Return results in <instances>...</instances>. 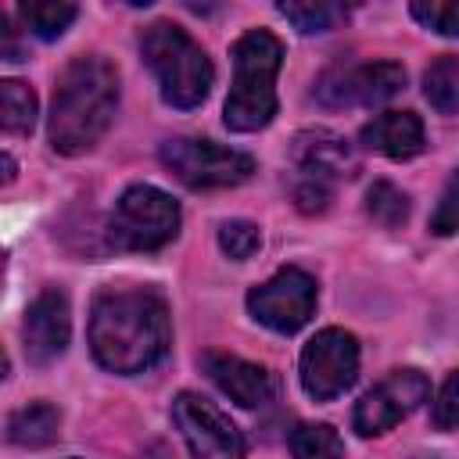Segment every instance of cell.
<instances>
[{
	"instance_id": "1",
	"label": "cell",
	"mask_w": 459,
	"mask_h": 459,
	"mask_svg": "<svg viewBox=\"0 0 459 459\" xmlns=\"http://www.w3.org/2000/svg\"><path fill=\"white\" fill-rule=\"evenodd\" d=\"M169 305L151 287H104L90 308V351L118 377L143 373L169 355Z\"/></svg>"
},
{
	"instance_id": "2",
	"label": "cell",
	"mask_w": 459,
	"mask_h": 459,
	"mask_svg": "<svg viewBox=\"0 0 459 459\" xmlns=\"http://www.w3.org/2000/svg\"><path fill=\"white\" fill-rule=\"evenodd\" d=\"M118 108V72L100 54L72 57L57 82L47 118L50 147L65 158L86 154L100 143V136L111 129Z\"/></svg>"
},
{
	"instance_id": "3",
	"label": "cell",
	"mask_w": 459,
	"mask_h": 459,
	"mask_svg": "<svg viewBox=\"0 0 459 459\" xmlns=\"http://www.w3.org/2000/svg\"><path fill=\"white\" fill-rule=\"evenodd\" d=\"M233 86L222 108V122L233 133H255L276 115V72L283 65V43L269 29H251L233 43Z\"/></svg>"
},
{
	"instance_id": "4",
	"label": "cell",
	"mask_w": 459,
	"mask_h": 459,
	"mask_svg": "<svg viewBox=\"0 0 459 459\" xmlns=\"http://www.w3.org/2000/svg\"><path fill=\"white\" fill-rule=\"evenodd\" d=\"M140 54H143L147 68L154 72L165 104L190 111L208 97L215 72H212L208 54L201 50V43L190 39L186 29H179L172 22L147 25L140 36Z\"/></svg>"
},
{
	"instance_id": "5",
	"label": "cell",
	"mask_w": 459,
	"mask_h": 459,
	"mask_svg": "<svg viewBox=\"0 0 459 459\" xmlns=\"http://www.w3.org/2000/svg\"><path fill=\"white\" fill-rule=\"evenodd\" d=\"M176 233H179V204L151 183H133L129 190H122L108 219V240L118 251H158Z\"/></svg>"
},
{
	"instance_id": "6",
	"label": "cell",
	"mask_w": 459,
	"mask_h": 459,
	"mask_svg": "<svg viewBox=\"0 0 459 459\" xmlns=\"http://www.w3.org/2000/svg\"><path fill=\"white\" fill-rule=\"evenodd\" d=\"M161 165L186 186L194 190H215V186H237L255 172V158L222 147L215 140H197V136H176L161 143Z\"/></svg>"
},
{
	"instance_id": "7",
	"label": "cell",
	"mask_w": 459,
	"mask_h": 459,
	"mask_svg": "<svg viewBox=\"0 0 459 459\" xmlns=\"http://www.w3.org/2000/svg\"><path fill=\"white\" fill-rule=\"evenodd\" d=\"M298 373H301L305 394L316 398V402H330V398L344 394L359 377V341H355V333H348L341 326L319 330L301 348Z\"/></svg>"
},
{
	"instance_id": "8",
	"label": "cell",
	"mask_w": 459,
	"mask_h": 459,
	"mask_svg": "<svg viewBox=\"0 0 459 459\" xmlns=\"http://www.w3.org/2000/svg\"><path fill=\"white\" fill-rule=\"evenodd\" d=\"M247 312L276 333H298L316 312V280L298 265H283L265 283L251 287Z\"/></svg>"
},
{
	"instance_id": "9",
	"label": "cell",
	"mask_w": 459,
	"mask_h": 459,
	"mask_svg": "<svg viewBox=\"0 0 459 459\" xmlns=\"http://www.w3.org/2000/svg\"><path fill=\"white\" fill-rule=\"evenodd\" d=\"M402 86H405V68L398 61L333 65L316 82V100L326 108H373L391 100Z\"/></svg>"
},
{
	"instance_id": "10",
	"label": "cell",
	"mask_w": 459,
	"mask_h": 459,
	"mask_svg": "<svg viewBox=\"0 0 459 459\" xmlns=\"http://www.w3.org/2000/svg\"><path fill=\"white\" fill-rule=\"evenodd\" d=\"M172 423L194 459H244V434L215 402L183 391L172 402Z\"/></svg>"
},
{
	"instance_id": "11",
	"label": "cell",
	"mask_w": 459,
	"mask_h": 459,
	"mask_svg": "<svg viewBox=\"0 0 459 459\" xmlns=\"http://www.w3.org/2000/svg\"><path fill=\"white\" fill-rule=\"evenodd\" d=\"M430 384L420 369L405 366V369H391L380 384H373L359 402H355V412H351V427L359 437H377V434H387L394 423H402L423 398H427Z\"/></svg>"
},
{
	"instance_id": "12",
	"label": "cell",
	"mask_w": 459,
	"mask_h": 459,
	"mask_svg": "<svg viewBox=\"0 0 459 459\" xmlns=\"http://www.w3.org/2000/svg\"><path fill=\"white\" fill-rule=\"evenodd\" d=\"M72 337V312H68V298L57 287L39 290L29 308H25V323H22V341H25V355L32 366H47L54 359L65 355Z\"/></svg>"
},
{
	"instance_id": "13",
	"label": "cell",
	"mask_w": 459,
	"mask_h": 459,
	"mask_svg": "<svg viewBox=\"0 0 459 459\" xmlns=\"http://www.w3.org/2000/svg\"><path fill=\"white\" fill-rule=\"evenodd\" d=\"M201 366L212 377V384L240 409H262L265 402H273V373L265 366L230 351H204Z\"/></svg>"
},
{
	"instance_id": "14",
	"label": "cell",
	"mask_w": 459,
	"mask_h": 459,
	"mask_svg": "<svg viewBox=\"0 0 459 459\" xmlns=\"http://www.w3.org/2000/svg\"><path fill=\"white\" fill-rule=\"evenodd\" d=\"M294 165L301 176H316V179H351L359 172V154L355 147L330 133V129H305L294 136Z\"/></svg>"
},
{
	"instance_id": "15",
	"label": "cell",
	"mask_w": 459,
	"mask_h": 459,
	"mask_svg": "<svg viewBox=\"0 0 459 459\" xmlns=\"http://www.w3.org/2000/svg\"><path fill=\"white\" fill-rule=\"evenodd\" d=\"M362 147L391 158V161H409L427 147V133L420 115L412 111H384L373 122L362 126Z\"/></svg>"
},
{
	"instance_id": "16",
	"label": "cell",
	"mask_w": 459,
	"mask_h": 459,
	"mask_svg": "<svg viewBox=\"0 0 459 459\" xmlns=\"http://www.w3.org/2000/svg\"><path fill=\"white\" fill-rule=\"evenodd\" d=\"M61 434V412L50 402H29L7 416V441L18 448H47Z\"/></svg>"
},
{
	"instance_id": "17",
	"label": "cell",
	"mask_w": 459,
	"mask_h": 459,
	"mask_svg": "<svg viewBox=\"0 0 459 459\" xmlns=\"http://www.w3.org/2000/svg\"><path fill=\"white\" fill-rule=\"evenodd\" d=\"M36 126V93L22 79H0V129L32 133Z\"/></svg>"
},
{
	"instance_id": "18",
	"label": "cell",
	"mask_w": 459,
	"mask_h": 459,
	"mask_svg": "<svg viewBox=\"0 0 459 459\" xmlns=\"http://www.w3.org/2000/svg\"><path fill=\"white\" fill-rule=\"evenodd\" d=\"M18 14H22V22H25V29H29L32 36H39V39H57V36L75 22L79 7H75V4H65V0H29V4L18 7Z\"/></svg>"
},
{
	"instance_id": "19",
	"label": "cell",
	"mask_w": 459,
	"mask_h": 459,
	"mask_svg": "<svg viewBox=\"0 0 459 459\" xmlns=\"http://www.w3.org/2000/svg\"><path fill=\"white\" fill-rule=\"evenodd\" d=\"M423 93H427V100H430L434 111L455 115V108H459V57L455 54H445V57H437L427 68Z\"/></svg>"
},
{
	"instance_id": "20",
	"label": "cell",
	"mask_w": 459,
	"mask_h": 459,
	"mask_svg": "<svg viewBox=\"0 0 459 459\" xmlns=\"http://www.w3.org/2000/svg\"><path fill=\"white\" fill-rule=\"evenodd\" d=\"M294 459H344V441L330 423H298L290 430Z\"/></svg>"
},
{
	"instance_id": "21",
	"label": "cell",
	"mask_w": 459,
	"mask_h": 459,
	"mask_svg": "<svg viewBox=\"0 0 459 459\" xmlns=\"http://www.w3.org/2000/svg\"><path fill=\"white\" fill-rule=\"evenodd\" d=\"M366 215H369L373 222L394 230V226H402V222L409 219V197H405L394 183L377 179V183L366 190Z\"/></svg>"
},
{
	"instance_id": "22",
	"label": "cell",
	"mask_w": 459,
	"mask_h": 459,
	"mask_svg": "<svg viewBox=\"0 0 459 459\" xmlns=\"http://www.w3.org/2000/svg\"><path fill=\"white\" fill-rule=\"evenodd\" d=\"M280 14H283L298 32L312 36V32H326V29H333V22H337L341 7L323 4V0H305V4L283 0V4H280Z\"/></svg>"
},
{
	"instance_id": "23",
	"label": "cell",
	"mask_w": 459,
	"mask_h": 459,
	"mask_svg": "<svg viewBox=\"0 0 459 459\" xmlns=\"http://www.w3.org/2000/svg\"><path fill=\"white\" fill-rule=\"evenodd\" d=\"M219 247H222L233 262H244V258H251V255L262 247V233H258V226L247 222V219H230V222L219 226Z\"/></svg>"
},
{
	"instance_id": "24",
	"label": "cell",
	"mask_w": 459,
	"mask_h": 459,
	"mask_svg": "<svg viewBox=\"0 0 459 459\" xmlns=\"http://www.w3.org/2000/svg\"><path fill=\"white\" fill-rule=\"evenodd\" d=\"M412 18L441 36H459V7L455 4H412Z\"/></svg>"
},
{
	"instance_id": "25",
	"label": "cell",
	"mask_w": 459,
	"mask_h": 459,
	"mask_svg": "<svg viewBox=\"0 0 459 459\" xmlns=\"http://www.w3.org/2000/svg\"><path fill=\"white\" fill-rule=\"evenodd\" d=\"M330 197H333V183L316 179V176H298V183H294V201H298L301 212H308V215L326 212V208H330Z\"/></svg>"
},
{
	"instance_id": "26",
	"label": "cell",
	"mask_w": 459,
	"mask_h": 459,
	"mask_svg": "<svg viewBox=\"0 0 459 459\" xmlns=\"http://www.w3.org/2000/svg\"><path fill=\"white\" fill-rule=\"evenodd\" d=\"M430 416H434V427H437V430H452V427H455V420H459V373H448V377H445Z\"/></svg>"
},
{
	"instance_id": "27",
	"label": "cell",
	"mask_w": 459,
	"mask_h": 459,
	"mask_svg": "<svg viewBox=\"0 0 459 459\" xmlns=\"http://www.w3.org/2000/svg\"><path fill=\"white\" fill-rule=\"evenodd\" d=\"M455 176L445 183V194H441V201H437V208H434V215H430V230L434 233H441V237H452L455 233Z\"/></svg>"
},
{
	"instance_id": "28",
	"label": "cell",
	"mask_w": 459,
	"mask_h": 459,
	"mask_svg": "<svg viewBox=\"0 0 459 459\" xmlns=\"http://www.w3.org/2000/svg\"><path fill=\"white\" fill-rule=\"evenodd\" d=\"M0 61H25V39L7 18V11H0Z\"/></svg>"
},
{
	"instance_id": "29",
	"label": "cell",
	"mask_w": 459,
	"mask_h": 459,
	"mask_svg": "<svg viewBox=\"0 0 459 459\" xmlns=\"http://www.w3.org/2000/svg\"><path fill=\"white\" fill-rule=\"evenodd\" d=\"M14 176H18V161H14L7 151H0V186H4V183H11Z\"/></svg>"
},
{
	"instance_id": "30",
	"label": "cell",
	"mask_w": 459,
	"mask_h": 459,
	"mask_svg": "<svg viewBox=\"0 0 459 459\" xmlns=\"http://www.w3.org/2000/svg\"><path fill=\"white\" fill-rule=\"evenodd\" d=\"M11 373V362H7V355H4V348H0V380Z\"/></svg>"
},
{
	"instance_id": "31",
	"label": "cell",
	"mask_w": 459,
	"mask_h": 459,
	"mask_svg": "<svg viewBox=\"0 0 459 459\" xmlns=\"http://www.w3.org/2000/svg\"><path fill=\"white\" fill-rule=\"evenodd\" d=\"M0 273H4V255H0Z\"/></svg>"
}]
</instances>
